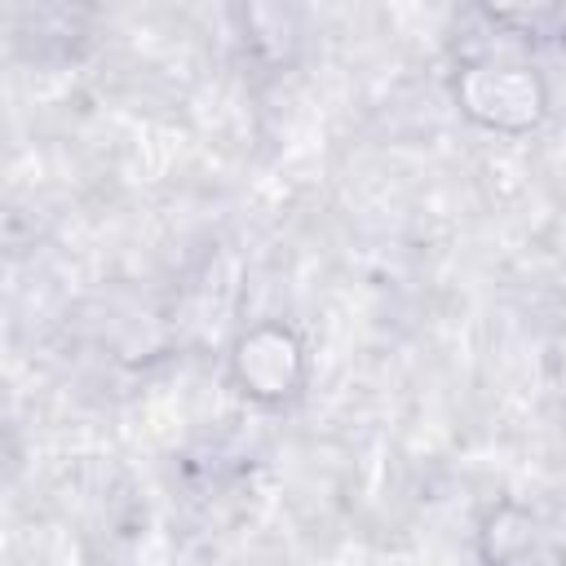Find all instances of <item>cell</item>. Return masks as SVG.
<instances>
[{"label": "cell", "instance_id": "obj_1", "mask_svg": "<svg viewBox=\"0 0 566 566\" xmlns=\"http://www.w3.org/2000/svg\"><path fill=\"white\" fill-rule=\"evenodd\" d=\"M464 102L486 124L522 128L539 119L544 93H539V80L522 66H473L464 80Z\"/></svg>", "mask_w": 566, "mask_h": 566}]
</instances>
